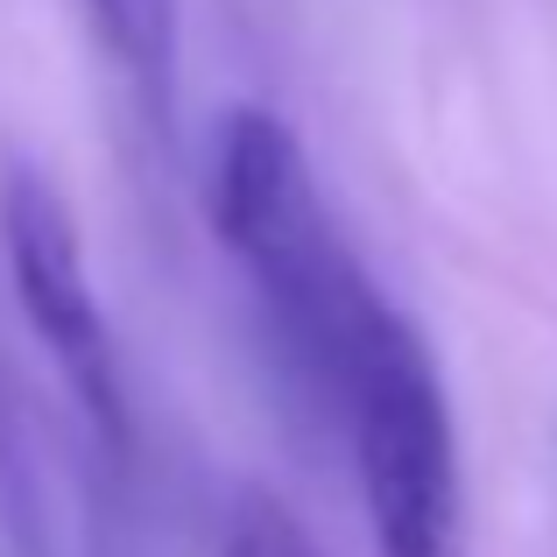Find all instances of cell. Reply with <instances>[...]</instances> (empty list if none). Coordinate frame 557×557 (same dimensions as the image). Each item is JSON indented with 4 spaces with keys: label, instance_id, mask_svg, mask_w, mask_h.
Returning a JSON list of instances; mask_svg holds the SVG:
<instances>
[{
    "label": "cell",
    "instance_id": "1",
    "mask_svg": "<svg viewBox=\"0 0 557 557\" xmlns=\"http://www.w3.org/2000/svg\"><path fill=\"white\" fill-rule=\"evenodd\" d=\"M212 233L240 261L289 381L325 417H339L346 360L388 297L368 283L354 247L339 240L325 198H318L311 156L289 135V121L261 107L226 113L212 149Z\"/></svg>",
    "mask_w": 557,
    "mask_h": 557
},
{
    "label": "cell",
    "instance_id": "2",
    "mask_svg": "<svg viewBox=\"0 0 557 557\" xmlns=\"http://www.w3.org/2000/svg\"><path fill=\"white\" fill-rule=\"evenodd\" d=\"M332 423L346 431V451H354L374 557H466L451 403L423 332L395 304H381L360 332Z\"/></svg>",
    "mask_w": 557,
    "mask_h": 557
},
{
    "label": "cell",
    "instance_id": "3",
    "mask_svg": "<svg viewBox=\"0 0 557 557\" xmlns=\"http://www.w3.org/2000/svg\"><path fill=\"white\" fill-rule=\"evenodd\" d=\"M0 261H8L22 325L36 332V346L50 354V368L64 374L71 403L85 409L92 437L127 459L135 451V409H127V374H121V346L113 325L99 311L92 269H85V240L71 198L57 190L42 170H8L0 184Z\"/></svg>",
    "mask_w": 557,
    "mask_h": 557
},
{
    "label": "cell",
    "instance_id": "4",
    "mask_svg": "<svg viewBox=\"0 0 557 557\" xmlns=\"http://www.w3.org/2000/svg\"><path fill=\"white\" fill-rule=\"evenodd\" d=\"M99 57L127 78V92L170 121L177 107V57H184V0H78Z\"/></svg>",
    "mask_w": 557,
    "mask_h": 557
},
{
    "label": "cell",
    "instance_id": "5",
    "mask_svg": "<svg viewBox=\"0 0 557 557\" xmlns=\"http://www.w3.org/2000/svg\"><path fill=\"white\" fill-rule=\"evenodd\" d=\"M219 557H318V544H311V530H304L269 487H240L233 508H226Z\"/></svg>",
    "mask_w": 557,
    "mask_h": 557
}]
</instances>
